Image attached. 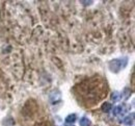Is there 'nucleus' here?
Listing matches in <instances>:
<instances>
[{
    "instance_id": "1",
    "label": "nucleus",
    "mask_w": 135,
    "mask_h": 126,
    "mask_svg": "<svg viewBox=\"0 0 135 126\" xmlns=\"http://www.w3.org/2000/svg\"><path fill=\"white\" fill-rule=\"evenodd\" d=\"M122 68V61L121 60H112L110 63H109V69L114 72V73H117Z\"/></svg>"
},
{
    "instance_id": "3",
    "label": "nucleus",
    "mask_w": 135,
    "mask_h": 126,
    "mask_svg": "<svg viewBox=\"0 0 135 126\" xmlns=\"http://www.w3.org/2000/svg\"><path fill=\"white\" fill-rule=\"evenodd\" d=\"M102 110L104 111V113H109L110 110H111V108H112V106H111V104L109 102H105V103H103V105H102Z\"/></svg>"
},
{
    "instance_id": "9",
    "label": "nucleus",
    "mask_w": 135,
    "mask_h": 126,
    "mask_svg": "<svg viewBox=\"0 0 135 126\" xmlns=\"http://www.w3.org/2000/svg\"><path fill=\"white\" fill-rule=\"evenodd\" d=\"M111 99L113 100V101H115V100L119 99V93H117V92H113V93H112V95H111Z\"/></svg>"
},
{
    "instance_id": "6",
    "label": "nucleus",
    "mask_w": 135,
    "mask_h": 126,
    "mask_svg": "<svg viewBox=\"0 0 135 126\" xmlns=\"http://www.w3.org/2000/svg\"><path fill=\"white\" fill-rule=\"evenodd\" d=\"M76 121V115L75 114H71L65 118V122L66 123H74Z\"/></svg>"
},
{
    "instance_id": "8",
    "label": "nucleus",
    "mask_w": 135,
    "mask_h": 126,
    "mask_svg": "<svg viewBox=\"0 0 135 126\" xmlns=\"http://www.w3.org/2000/svg\"><path fill=\"white\" fill-rule=\"evenodd\" d=\"M15 124V121L13 120V119H4V121H3V125L4 126H13Z\"/></svg>"
},
{
    "instance_id": "10",
    "label": "nucleus",
    "mask_w": 135,
    "mask_h": 126,
    "mask_svg": "<svg viewBox=\"0 0 135 126\" xmlns=\"http://www.w3.org/2000/svg\"><path fill=\"white\" fill-rule=\"evenodd\" d=\"M83 4H85V5H87V4H91L92 3V1H81Z\"/></svg>"
},
{
    "instance_id": "5",
    "label": "nucleus",
    "mask_w": 135,
    "mask_h": 126,
    "mask_svg": "<svg viewBox=\"0 0 135 126\" xmlns=\"http://www.w3.org/2000/svg\"><path fill=\"white\" fill-rule=\"evenodd\" d=\"M133 119H134V114H131V116H128V117H126L125 119H124L123 123L127 124V125H130V124L133 123Z\"/></svg>"
},
{
    "instance_id": "11",
    "label": "nucleus",
    "mask_w": 135,
    "mask_h": 126,
    "mask_svg": "<svg viewBox=\"0 0 135 126\" xmlns=\"http://www.w3.org/2000/svg\"><path fill=\"white\" fill-rule=\"evenodd\" d=\"M71 126H74V125H71Z\"/></svg>"
},
{
    "instance_id": "2",
    "label": "nucleus",
    "mask_w": 135,
    "mask_h": 126,
    "mask_svg": "<svg viewBox=\"0 0 135 126\" xmlns=\"http://www.w3.org/2000/svg\"><path fill=\"white\" fill-rule=\"evenodd\" d=\"M79 125L80 126H91L92 125V122H91V120H89L88 118L83 117V118H81L79 120Z\"/></svg>"
},
{
    "instance_id": "7",
    "label": "nucleus",
    "mask_w": 135,
    "mask_h": 126,
    "mask_svg": "<svg viewBox=\"0 0 135 126\" xmlns=\"http://www.w3.org/2000/svg\"><path fill=\"white\" fill-rule=\"evenodd\" d=\"M130 93H131L130 89H125V90L123 91V93H122L121 97H122V98H124V99H128V98L130 97Z\"/></svg>"
},
{
    "instance_id": "4",
    "label": "nucleus",
    "mask_w": 135,
    "mask_h": 126,
    "mask_svg": "<svg viewBox=\"0 0 135 126\" xmlns=\"http://www.w3.org/2000/svg\"><path fill=\"white\" fill-rule=\"evenodd\" d=\"M123 110H124V106L119 105V106H115V107L113 108V111H112V114H113V116H117V115L124 113Z\"/></svg>"
}]
</instances>
